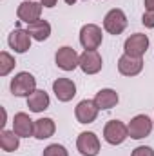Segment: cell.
<instances>
[{
	"label": "cell",
	"instance_id": "4",
	"mask_svg": "<svg viewBox=\"0 0 154 156\" xmlns=\"http://www.w3.org/2000/svg\"><path fill=\"white\" fill-rule=\"evenodd\" d=\"M129 138V129L127 123L121 120H109L103 127V140L109 145H121Z\"/></svg>",
	"mask_w": 154,
	"mask_h": 156
},
{
	"label": "cell",
	"instance_id": "27",
	"mask_svg": "<svg viewBox=\"0 0 154 156\" xmlns=\"http://www.w3.org/2000/svg\"><path fill=\"white\" fill-rule=\"evenodd\" d=\"M64 2H65L67 5H75V4H76L78 0H64Z\"/></svg>",
	"mask_w": 154,
	"mask_h": 156
},
{
	"label": "cell",
	"instance_id": "14",
	"mask_svg": "<svg viewBox=\"0 0 154 156\" xmlns=\"http://www.w3.org/2000/svg\"><path fill=\"white\" fill-rule=\"evenodd\" d=\"M142 71H143V58H136V56H131V55H125V53L120 56L118 73L121 76L132 78V76H138Z\"/></svg>",
	"mask_w": 154,
	"mask_h": 156
},
{
	"label": "cell",
	"instance_id": "13",
	"mask_svg": "<svg viewBox=\"0 0 154 156\" xmlns=\"http://www.w3.org/2000/svg\"><path fill=\"white\" fill-rule=\"evenodd\" d=\"M98 113H100V109L94 104V100H87V98L78 102L76 107H75V116H76L78 123H83V125H89V123L96 122Z\"/></svg>",
	"mask_w": 154,
	"mask_h": 156
},
{
	"label": "cell",
	"instance_id": "17",
	"mask_svg": "<svg viewBox=\"0 0 154 156\" xmlns=\"http://www.w3.org/2000/svg\"><path fill=\"white\" fill-rule=\"evenodd\" d=\"M27 107H29V111L31 113H44L45 109H49V105H51V98H49V94L44 91V89H37L33 94H29L27 98Z\"/></svg>",
	"mask_w": 154,
	"mask_h": 156
},
{
	"label": "cell",
	"instance_id": "1",
	"mask_svg": "<svg viewBox=\"0 0 154 156\" xmlns=\"http://www.w3.org/2000/svg\"><path fill=\"white\" fill-rule=\"evenodd\" d=\"M9 89H11L13 96H16V98H27L29 94H33L38 89L37 87V78L33 76L31 73H27V71H20V73H16L15 76L11 78Z\"/></svg>",
	"mask_w": 154,
	"mask_h": 156
},
{
	"label": "cell",
	"instance_id": "21",
	"mask_svg": "<svg viewBox=\"0 0 154 156\" xmlns=\"http://www.w3.org/2000/svg\"><path fill=\"white\" fill-rule=\"evenodd\" d=\"M15 66H16L15 56L7 51H2L0 53V76H7L15 69Z\"/></svg>",
	"mask_w": 154,
	"mask_h": 156
},
{
	"label": "cell",
	"instance_id": "10",
	"mask_svg": "<svg viewBox=\"0 0 154 156\" xmlns=\"http://www.w3.org/2000/svg\"><path fill=\"white\" fill-rule=\"evenodd\" d=\"M149 44H151V40L145 33H134L123 42V53L136 56V58H143V55L149 49Z\"/></svg>",
	"mask_w": 154,
	"mask_h": 156
},
{
	"label": "cell",
	"instance_id": "23",
	"mask_svg": "<svg viewBox=\"0 0 154 156\" xmlns=\"http://www.w3.org/2000/svg\"><path fill=\"white\" fill-rule=\"evenodd\" d=\"M131 156H154V149L151 145H138L132 149Z\"/></svg>",
	"mask_w": 154,
	"mask_h": 156
},
{
	"label": "cell",
	"instance_id": "24",
	"mask_svg": "<svg viewBox=\"0 0 154 156\" xmlns=\"http://www.w3.org/2000/svg\"><path fill=\"white\" fill-rule=\"evenodd\" d=\"M142 24L147 29H154V11H145L142 15Z\"/></svg>",
	"mask_w": 154,
	"mask_h": 156
},
{
	"label": "cell",
	"instance_id": "19",
	"mask_svg": "<svg viewBox=\"0 0 154 156\" xmlns=\"http://www.w3.org/2000/svg\"><path fill=\"white\" fill-rule=\"evenodd\" d=\"M26 29H27V33L31 35V38L37 40V42H45V40L51 37V31H53L51 24H49L47 20H44V18H40L37 22L29 24Z\"/></svg>",
	"mask_w": 154,
	"mask_h": 156
},
{
	"label": "cell",
	"instance_id": "8",
	"mask_svg": "<svg viewBox=\"0 0 154 156\" xmlns=\"http://www.w3.org/2000/svg\"><path fill=\"white\" fill-rule=\"evenodd\" d=\"M42 9H44V5L40 4V0H24L16 7V16L20 22L29 26L42 18Z\"/></svg>",
	"mask_w": 154,
	"mask_h": 156
},
{
	"label": "cell",
	"instance_id": "22",
	"mask_svg": "<svg viewBox=\"0 0 154 156\" xmlns=\"http://www.w3.org/2000/svg\"><path fill=\"white\" fill-rule=\"evenodd\" d=\"M42 156H69V151H67L62 144H49V145L44 149Z\"/></svg>",
	"mask_w": 154,
	"mask_h": 156
},
{
	"label": "cell",
	"instance_id": "15",
	"mask_svg": "<svg viewBox=\"0 0 154 156\" xmlns=\"http://www.w3.org/2000/svg\"><path fill=\"white\" fill-rule=\"evenodd\" d=\"M13 131L20 138H31L35 136V120H31L27 113H16L13 116Z\"/></svg>",
	"mask_w": 154,
	"mask_h": 156
},
{
	"label": "cell",
	"instance_id": "3",
	"mask_svg": "<svg viewBox=\"0 0 154 156\" xmlns=\"http://www.w3.org/2000/svg\"><path fill=\"white\" fill-rule=\"evenodd\" d=\"M54 64L58 69L71 73V71L80 67V55L71 45H62V47H58V51L54 55Z\"/></svg>",
	"mask_w": 154,
	"mask_h": 156
},
{
	"label": "cell",
	"instance_id": "16",
	"mask_svg": "<svg viewBox=\"0 0 154 156\" xmlns=\"http://www.w3.org/2000/svg\"><path fill=\"white\" fill-rule=\"evenodd\" d=\"M94 104L98 105L100 111H111L113 107L118 105L120 102V94L116 89H111V87H105V89H100L96 94H94Z\"/></svg>",
	"mask_w": 154,
	"mask_h": 156
},
{
	"label": "cell",
	"instance_id": "9",
	"mask_svg": "<svg viewBox=\"0 0 154 156\" xmlns=\"http://www.w3.org/2000/svg\"><path fill=\"white\" fill-rule=\"evenodd\" d=\"M103 67V58L98 49H83L80 55V69L83 75H98Z\"/></svg>",
	"mask_w": 154,
	"mask_h": 156
},
{
	"label": "cell",
	"instance_id": "20",
	"mask_svg": "<svg viewBox=\"0 0 154 156\" xmlns=\"http://www.w3.org/2000/svg\"><path fill=\"white\" fill-rule=\"evenodd\" d=\"M20 136L11 129V131H7V129H2L0 131V147H2V151L4 153H15L18 147H20Z\"/></svg>",
	"mask_w": 154,
	"mask_h": 156
},
{
	"label": "cell",
	"instance_id": "11",
	"mask_svg": "<svg viewBox=\"0 0 154 156\" xmlns=\"http://www.w3.org/2000/svg\"><path fill=\"white\" fill-rule=\"evenodd\" d=\"M31 35L27 33V29H22V27H16L13 29L9 35H7V45L9 49H13L16 55H24L31 49Z\"/></svg>",
	"mask_w": 154,
	"mask_h": 156
},
{
	"label": "cell",
	"instance_id": "6",
	"mask_svg": "<svg viewBox=\"0 0 154 156\" xmlns=\"http://www.w3.org/2000/svg\"><path fill=\"white\" fill-rule=\"evenodd\" d=\"M76 149L82 156H98L100 154V149H102L98 134L93 133V131L80 133L76 138Z\"/></svg>",
	"mask_w": 154,
	"mask_h": 156
},
{
	"label": "cell",
	"instance_id": "7",
	"mask_svg": "<svg viewBox=\"0 0 154 156\" xmlns=\"http://www.w3.org/2000/svg\"><path fill=\"white\" fill-rule=\"evenodd\" d=\"M103 42V31L98 24H85L80 29V45L83 49H98Z\"/></svg>",
	"mask_w": 154,
	"mask_h": 156
},
{
	"label": "cell",
	"instance_id": "5",
	"mask_svg": "<svg viewBox=\"0 0 154 156\" xmlns=\"http://www.w3.org/2000/svg\"><path fill=\"white\" fill-rule=\"evenodd\" d=\"M154 120L149 118L147 115H136L134 118H131V122L127 123L129 129V138L132 140H143L152 133Z\"/></svg>",
	"mask_w": 154,
	"mask_h": 156
},
{
	"label": "cell",
	"instance_id": "26",
	"mask_svg": "<svg viewBox=\"0 0 154 156\" xmlns=\"http://www.w3.org/2000/svg\"><path fill=\"white\" fill-rule=\"evenodd\" d=\"M145 11H154V0H143Z\"/></svg>",
	"mask_w": 154,
	"mask_h": 156
},
{
	"label": "cell",
	"instance_id": "18",
	"mask_svg": "<svg viewBox=\"0 0 154 156\" xmlns=\"http://www.w3.org/2000/svg\"><path fill=\"white\" fill-rule=\"evenodd\" d=\"M56 133V123L54 120L49 116H42L38 120H35V136L37 140H47L51 136H54Z\"/></svg>",
	"mask_w": 154,
	"mask_h": 156
},
{
	"label": "cell",
	"instance_id": "28",
	"mask_svg": "<svg viewBox=\"0 0 154 156\" xmlns=\"http://www.w3.org/2000/svg\"><path fill=\"white\" fill-rule=\"evenodd\" d=\"M83 2H87V0H83Z\"/></svg>",
	"mask_w": 154,
	"mask_h": 156
},
{
	"label": "cell",
	"instance_id": "2",
	"mask_svg": "<svg viewBox=\"0 0 154 156\" xmlns=\"http://www.w3.org/2000/svg\"><path fill=\"white\" fill-rule=\"evenodd\" d=\"M127 24H129L127 15L120 7H114V9L107 11L105 16H103V31L109 33V35H114V37L121 35L127 29Z\"/></svg>",
	"mask_w": 154,
	"mask_h": 156
},
{
	"label": "cell",
	"instance_id": "25",
	"mask_svg": "<svg viewBox=\"0 0 154 156\" xmlns=\"http://www.w3.org/2000/svg\"><path fill=\"white\" fill-rule=\"evenodd\" d=\"M40 4H42L44 7H47V9H53V7L58 4V0H40Z\"/></svg>",
	"mask_w": 154,
	"mask_h": 156
},
{
	"label": "cell",
	"instance_id": "12",
	"mask_svg": "<svg viewBox=\"0 0 154 156\" xmlns=\"http://www.w3.org/2000/svg\"><path fill=\"white\" fill-rule=\"evenodd\" d=\"M53 93H54L58 102L67 104V102H71L76 96V83L71 78H64V76L56 78L53 82Z\"/></svg>",
	"mask_w": 154,
	"mask_h": 156
}]
</instances>
